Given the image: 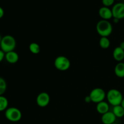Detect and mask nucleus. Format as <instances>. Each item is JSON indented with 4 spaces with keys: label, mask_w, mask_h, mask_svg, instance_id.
<instances>
[{
    "label": "nucleus",
    "mask_w": 124,
    "mask_h": 124,
    "mask_svg": "<svg viewBox=\"0 0 124 124\" xmlns=\"http://www.w3.org/2000/svg\"><path fill=\"white\" fill-rule=\"evenodd\" d=\"M50 101V97L49 94L47 92H41L36 97V104L40 107H46L49 104Z\"/></svg>",
    "instance_id": "obj_8"
},
{
    "label": "nucleus",
    "mask_w": 124,
    "mask_h": 124,
    "mask_svg": "<svg viewBox=\"0 0 124 124\" xmlns=\"http://www.w3.org/2000/svg\"><path fill=\"white\" fill-rule=\"evenodd\" d=\"M115 73L118 78H124V62H120L116 64L115 67Z\"/></svg>",
    "instance_id": "obj_14"
},
{
    "label": "nucleus",
    "mask_w": 124,
    "mask_h": 124,
    "mask_svg": "<svg viewBox=\"0 0 124 124\" xmlns=\"http://www.w3.org/2000/svg\"><path fill=\"white\" fill-rule=\"evenodd\" d=\"M2 36H1V35H0V43H1V40H2Z\"/></svg>",
    "instance_id": "obj_27"
},
{
    "label": "nucleus",
    "mask_w": 124,
    "mask_h": 124,
    "mask_svg": "<svg viewBox=\"0 0 124 124\" xmlns=\"http://www.w3.org/2000/svg\"><path fill=\"white\" fill-rule=\"evenodd\" d=\"M7 85L6 80L0 76V96L3 95L4 93L7 90Z\"/></svg>",
    "instance_id": "obj_19"
},
{
    "label": "nucleus",
    "mask_w": 124,
    "mask_h": 124,
    "mask_svg": "<svg viewBox=\"0 0 124 124\" xmlns=\"http://www.w3.org/2000/svg\"><path fill=\"white\" fill-rule=\"evenodd\" d=\"M8 99L3 95L0 96V112L6 111L8 108Z\"/></svg>",
    "instance_id": "obj_16"
},
{
    "label": "nucleus",
    "mask_w": 124,
    "mask_h": 124,
    "mask_svg": "<svg viewBox=\"0 0 124 124\" xmlns=\"http://www.w3.org/2000/svg\"><path fill=\"white\" fill-rule=\"evenodd\" d=\"M116 1H121V0H116Z\"/></svg>",
    "instance_id": "obj_29"
},
{
    "label": "nucleus",
    "mask_w": 124,
    "mask_h": 124,
    "mask_svg": "<svg viewBox=\"0 0 124 124\" xmlns=\"http://www.w3.org/2000/svg\"><path fill=\"white\" fill-rule=\"evenodd\" d=\"M113 18H116L119 20L124 18V3L117 2L114 4L111 8Z\"/></svg>",
    "instance_id": "obj_7"
},
{
    "label": "nucleus",
    "mask_w": 124,
    "mask_h": 124,
    "mask_svg": "<svg viewBox=\"0 0 124 124\" xmlns=\"http://www.w3.org/2000/svg\"><path fill=\"white\" fill-rule=\"evenodd\" d=\"M109 110H110L109 104L105 101L97 104L96 111L101 115H102L106 113L108 111H109Z\"/></svg>",
    "instance_id": "obj_12"
},
{
    "label": "nucleus",
    "mask_w": 124,
    "mask_h": 124,
    "mask_svg": "<svg viewBox=\"0 0 124 124\" xmlns=\"http://www.w3.org/2000/svg\"><path fill=\"white\" fill-rule=\"evenodd\" d=\"M5 59L9 64H15L19 60V55L15 51H12L6 53Z\"/></svg>",
    "instance_id": "obj_11"
},
{
    "label": "nucleus",
    "mask_w": 124,
    "mask_h": 124,
    "mask_svg": "<svg viewBox=\"0 0 124 124\" xmlns=\"http://www.w3.org/2000/svg\"><path fill=\"white\" fill-rule=\"evenodd\" d=\"M116 124V122H115V123H113V124Z\"/></svg>",
    "instance_id": "obj_28"
},
{
    "label": "nucleus",
    "mask_w": 124,
    "mask_h": 124,
    "mask_svg": "<svg viewBox=\"0 0 124 124\" xmlns=\"http://www.w3.org/2000/svg\"><path fill=\"white\" fill-rule=\"evenodd\" d=\"M112 112L116 116V117L118 118H121L124 116V108L121 105L113 107Z\"/></svg>",
    "instance_id": "obj_15"
},
{
    "label": "nucleus",
    "mask_w": 124,
    "mask_h": 124,
    "mask_svg": "<svg viewBox=\"0 0 124 124\" xmlns=\"http://www.w3.org/2000/svg\"><path fill=\"white\" fill-rule=\"evenodd\" d=\"M4 15V10L3 8L0 6V19L2 18Z\"/></svg>",
    "instance_id": "obj_22"
},
{
    "label": "nucleus",
    "mask_w": 124,
    "mask_h": 124,
    "mask_svg": "<svg viewBox=\"0 0 124 124\" xmlns=\"http://www.w3.org/2000/svg\"><path fill=\"white\" fill-rule=\"evenodd\" d=\"M5 117L8 121L12 122H16L22 118V113L16 107H9L5 111Z\"/></svg>",
    "instance_id": "obj_4"
},
{
    "label": "nucleus",
    "mask_w": 124,
    "mask_h": 124,
    "mask_svg": "<svg viewBox=\"0 0 124 124\" xmlns=\"http://www.w3.org/2000/svg\"><path fill=\"white\" fill-rule=\"evenodd\" d=\"M113 57L115 60L120 62L124 59V50L119 46L116 47L113 52Z\"/></svg>",
    "instance_id": "obj_13"
},
{
    "label": "nucleus",
    "mask_w": 124,
    "mask_h": 124,
    "mask_svg": "<svg viewBox=\"0 0 124 124\" xmlns=\"http://www.w3.org/2000/svg\"><path fill=\"white\" fill-rule=\"evenodd\" d=\"M99 44L103 49H107L110 46V41L108 37H101L99 39Z\"/></svg>",
    "instance_id": "obj_17"
},
{
    "label": "nucleus",
    "mask_w": 124,
    "mask_h": 124,
    "mask_svg": "<svg viewBox=\"0 0 124 124\" xmlns=\"http://www.w3.org/2000/svg\"><path fill=\"white\" fill-rule=\"evenodd\" d=\"M106 95L107 93L104 90L99 87H97L92 90L89 94L92 102L96 104L104 101V99L106 98Z\"/></svg>",
    "instance_id": "obj_6"
},
{
    "label": "nucleus",
    "mask_w": 124,
    "mask_h": 124,
    "mask_svg": "<svg viewBox=\"0 0 124 124\" xmlns=\"http://www.w3.org/2000/svg\"><path fill=\"white\" fill-rule=\"evenodd\" d=\"M5 55H6V53L2 50L0 49V62H1L3 61V59H4Z\"/></svg>",
    "instance_id": "obj_21"
},
{
    "label": "nucleus",
    "mask_w": 124,
    "mask_h": 124,
    "mask_svg": "<svg viewBox=\"0 0 124 124\" xmlns=\"http://www.w3.org/2000/svg\"><path fill=\"white\" fill-rule=\"evenodd\" d=\"M85 102L86 103H90L92 102V100H91V98L89 95L85 96Z\"/></svg>",
    "instance_id": "obj_23"
},
{
    "label": "nucleus",
    "mask_w": 124,
    "mask_h": 124,
    "mask_svg": "<svg viewBox=\"0 0 124 124\" xmlns=\"http://www.w3.org/2000/svg\"><path fill=\"white\" fill-rule=\"evenodd\" d=\"M96 31L101 37H108L113 31V25L109 21L101 19L96 24Z\"/></svg>",
    "instance_id": "obj_1"
},
{
    "label": "nucleus",
    "mask_w": 124,
    "mask_h": 124,
    "mask_svg": "<svg viewBox=\"0 0 124 124\" xmlns=\"http://www.w3.org/2000/svg\"><path fill=\"white\" fill-rule=\"evenodd\" d=\"M16 46L15 38L11 35H6L3 36L0 43V48L5 53L14 51Z\"/></svg>",
    "instance_id": "obj_3"
},
{
    "label": "nucleus",
    "mask_w": 124,
    "mask_h": 124,
    "mask_svg": "<svg viewBox=\"0 0 124 124\" xmlns=\"http://www.w3.org/2000/svg\"><path fill=\"white\" fill-rule=\"evenodd\" d=\"M98 13H99V16L102 18V19H104V20L108 21L112 18H113L112 10L110 7H105V6L101 7L99 8Z\"/></svg>",
    "instance_id": "obj_9"
},
{
    "label": "nucleus",
    "mask_w": 124,
    "mask_h": 124,
    "mask_svg": "<svg viewBox=\"0 0 124 124\" xmlns=\"http://www.w3.org/2000/svg\"><path fill=\"white\" fill-rule=\"evenodd\" d=\"M29 50L31 53L34 54H37L40 52L41 48H40L39 45L36 42H31L29 45Z\"/></svg>",
    "instance_id": "obj_18"
},
{
    "label": "nucleus",
    "mask_w": 124,
    "mask_h": 124,
    "mask_svg": "<svg viewBox=\"0 0 124 124\" xmlns=\"http://www.w3.org/2000/svg\"><path fill=\"white\" fill-rule=\"evenodd\" d=\"M121 106H122V107H123L124 108V99H123V100H122V102H121Z\"/></svg>",
    "instance_id": "obj_26"
},
{
    "label": "nucleus",
    "mask_w": 124,
    "mask_h": 124,
    "mask_svg": "<svg viewBox=\"0 0 124 124\" xmlns=\"http://www.w3.org/2000/svg\"><path fill=\"white\" fill-rule=\"evenodd\" d=\"M116 0H102V2L104 6L110 7V6H113Z\"/></svg>",
    "instance_id": "obj_20"
},
{
    "label": "nucleus",
    "mask_w": 124,
    "mask_h": 124,
    "mask_svg": "<svg viewBox=\"0 0 124 124\" xmlns=\"http://www.w3.org/2000/svg\"><path fill=\"white\" fill-rule=\"evenodd\" d=\"M54 65L57 70L59 71H66L70 69L71 63L67 57L59 56L54 59Z\"/></svg>",
    "instance_id": "obj_5"
},
{
    "label": "nucleus",
    "mask_w": 124,
    "mask_h": 124,
    "mask_svg": "<svg viewBox=\"0 0 124 124\" xmlns=\"http://www.w3.org/2000/svg\"><path fill=\"white\" fill-rule=\"evenodd\" d=\"M117 117L112 111H108L106 113L102 115L101 121L102 124H112L116 122Z\"/></svg>",
    "instance_id": "obj_10"
},
{
    "label": "nucleus",
    "mask_w": 124,
    "mask_h": 124,
    "mask_svg": "<svg viewBox=\"0 0 124 124\" xmlns=\"http://www.w3.org/2000/svg\"><path fill=\"white\" fill-rule=\"evenodd\" d=\"M119 21V19H116V18H113V22H114V23H116V24H117V23H118Z\"/></svg>",
    "instance_id": "obj_25"
},
{
    "label": "nucleus",
    "mask_w": 124,
    "mask_h": 124,
    "mask_svg": "<svg viewBox=\"0 0 124 124\" xmlns=\"http://www.w3.org/2000/svg\"><path fill=\"white\" fill-rule=\"evenodd\" d=\"M119 47L124 50V41H122V42H121V44L119 45Z\"/></svg>",
    "instance_id": "obj_24"
},
{
    "label": "nucleus",
    "mask_w": 124,
    "mask_h": 124,
    "mask_svg": "<svg viewBox=\"0 0 124 124\" xmlns=\"http://www.w3.org/2000/svg\"><path fill=\"white\" fill-rule=\"evenodd\" d=\"M106 98L108 103L113 107L121 105L124 99L122 93L119 90L115 88H112L108 91Z\"/></svg>",
    "instance_id": "obj_2"
}]
</instances>
